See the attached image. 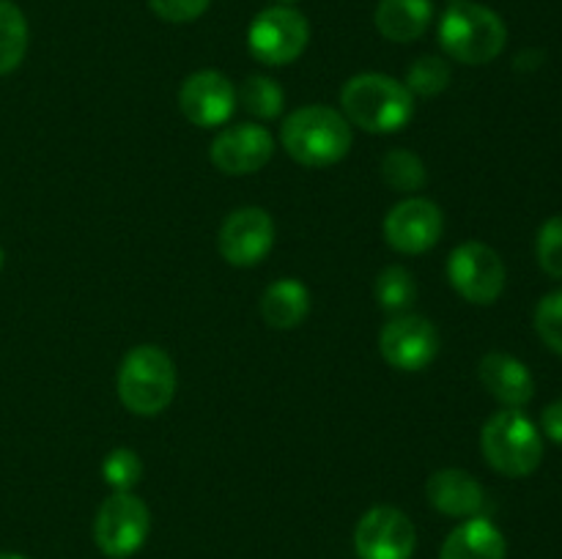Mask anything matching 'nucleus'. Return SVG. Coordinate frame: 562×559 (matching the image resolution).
<instances>
[{"label":"nucleus","instance_id":"1","mask_svg":"<svg viewBox=\"0 0 562 559\" xmlns=\"http://www.w3.org/2000/svg\"><path fill=\"white\" fill-rule=\"evenodd\" d=\"M340 104L349 124L373 135L401 132L415 115V99L409 88L395 77L376 75V71L351 77L340 91Z\"/></svg>","mask_w":562,"mask_h":559},{"label":"nucleus","instance_id":"2","mask_svg":"<svg viewBox=\"0 0 562 559\" xmlns=\"http://www.w3.org/2000/svg\"><path fill=\"white\" fill-rule=\"evenodd\" d=\"M280 142L294 162L305 168H329L349 153L351 124L338 110L307 104L283 121Z\"/></svg>","mask_w":562,"mask_h":559},{"label":"nucleus","instance_id":"3","mask_svg":"<svg viewBox=\"0 0 562 559\" xmlns=\"http://www.w3.org/2000/svg\"><path fill=\"white\" fill-rule=\"evenodd\" d=\"M508 42V27L503 16L488 5L472 3H450L439 20V44L453 60L467 66L492 64Z\"/></svg>","mask_w":562,"mask_h":559},{"label":"nucleus","instance_id":"4","mask_svg":"<svg viewBox=\"0 0 562 559\" xmlns=\"http://www.w3.org/2000/svg\"><path fill=\"white\" fill-rule=\"evenodd\" d=\"M176 395V365L159 345H135L119 370V400L137 417H157Z\"/></svg>","mask_w":562,"mask_h":559},{"label":"nucleus","instance_id":"5","mask_svg":"<svg viewBox=\"0 0 562 559\" xmlns=\"http://www.w3.org/2000/svg\"><path fill=\"white\" fill-rule=\"evenodd\" d=\"M481 447L488 466L505 477H527L541 466L543 438L521 409L497 411L483 425Z\"/></svg>","mask_w":562,"mask_h":559},{"label":"nucleus","instance_id":"6","mask_svg":"<svg viewBox=\"0 0 562 559\" xmlns=\"http://www.w3.org/2000/svg\"><path fill=\"white\" fill-rule=\"evenodd\" d=\"M151 532V513L143 499L132 491H119L104 499L93 521L97 548L110 559H130L146 543Z\"/></svg>","mask_w":562,"mask_h":559},{"label":"nucleus","instance_id":"7","mask_svg":"<svg viewBox=\"0 0 562 559\" xmlns=\"http://www.w3.org/2000/svg\"><path fill=\"white\" fill-rule=\"evenodd\" d=\"M311 42V25L305 14H300L291 5H269L247 31V47L261 64L267 66H289L305 53Z\"/></svg>","mask_w":562,"mask_h":559},{"label":"nucleus","instance_id":"8","mask_svg":"<svg viewBox=\"0 0 562 559\" xmlns=\"http://www.w3.org/2000/svg\"><path fill=\"white\" fill-rule=\"evenodd\" d=\"M450 285L472 305H494L505 290V263L497 250L483 241H464L448 258Z\"/></svg>","mask_w":562,"mask_h":559},{"label":"nucleus","instance_id":"9","mask_svg":"<svg viewBox=\"0 0 562 559\" xmlns=\"http://www.w3.org/2000/svg\"><path fill=\"white\" fill-rule=\"evenodd\" d=\"M355 548L360 559H412L417 548L415 524L404 510L376 504L357 524Z\"/></svg>","mask_w":562,"mask_h":559},{"label":"nucleus","instance_id":"10","mask_svg":"<svg viewBox=\"0 0 562 559\" xmlns=\"http://www.w3.org/2000/svg\"><path fill=\"white\" fill-rule=\"evenodd\" d=\"M379 351L395 370L415 373L431 365L439 354V332L428 318L401 312L384 323L379 334Z\"/></svg>","mask_w":562,"mask_h":559},{"label":"nucleus","instance_id":"11","mask_svg":"<svg viewBox=\"0 0 562 559\" xmlns=\"http://www.w3.org/2000/svg\"><path fill=\"white\" fill-rule=\"evenodd\" d=\"M445 217L442 208L428 197H406L393 206L384 217V239L393 250L404 255L428 252L442 239Z\"/></svg>","mask_w":562,"mask_h":559},{"label":"nucleus","instance_id":"12","mask_svg":"<svg viewBox=\"0 0 562 559\" xmlns=\"http://www.w3.org/2000/svg\"><path fill=\"white\" fill-rule=\"evenodd\" d=\"M220 255L231 266H256L269 255L274 244V223L263 208L245 206L228 214L220 228Z\"/></svg>","mask_w":562,"mask_h":559},{"label":"nucleus","instance_id":"13","mask_svg":"<svg viewBox=\"0 0 562 559\" xmlns=\"http://www.w3.org/2000/svg\"><path fill=\"white\" fill-rule=\"evenodd\" d=\"M181 113L201 129L223 126L236 110V88L223 71L203 69L184 80L179 91Z\"/></svg>","mask_w":562,"mask_h":559},{"label":"nucleus","instance_id":"14","mask_svg":"<svg viewBox=\"0 0 562 559\" xmlns=\"http://www.w3.org/2000/svg\"><path fill=\"white\" fill-rule=\"evenodd\" d=\"M274 153V137L258 124H236L214 137L209 157L225 175H250L267 168Z\"/></svg>","mask_w":562,"mask_h":559},{"label":"nucleus","instance_id":"15","mask_svg":"<svg viewBox=\"0 0 562 559\" xmlns=\"http://www.w3.org/2000/svg\"><path fill=\"white\" fill-rule=\"evenodd\" d=\"M477 376H481V384L488 389V395L508 409H521L536 395V381H532L525 362L503 354V351H492V354L483 356L481 365H477Z\"/></svg>","mask_w":562,"mask_h":559},{"label":"nucleus","instance_id":"16","mask_svg":"<svg viewBox=\"0 0 562 559\" xmlns=\"http://www.w3.org/2000/svg\"><path fill=\"white\" fill-rule=\"evenodd\" d=\"M426 497L434 510L450 518H472L486 502L483 486L464 469L434 471L426 482Z\"/></svg>","mask_w":562,"mask_h":559},{"label":"nucleus","instance_id":"17","mask_svg":"<svg viewBox=\"0 0 562 559\" xmlns=\"http://www.w3.org/2000/svg\"><path fill=\"white\" fill-rule=\"evenodd\" d=\"M439 559H508V543L492 521L472 515L445 537Z\"/></svg>","mask_w":562,"mask_h":559},{"label":"nucleus","instance_id":"18","mask_svg":"<svg viewBox=\"0 0 562 559\" xmlns=\"http://www.w3.org/2000/svg\"><path fill=\"white\" fill-rule=\"evenodd\" d=\"M431 0H379L376 27L390 42H415L431 27Z\"/></svg>","mask_w":562,"mask_h":559},{"label":"nucleus","instance_id":"19","mask_svg":"<svg viewBox=\"0 0 562 559\" xmlns=\"http://www.w3.org/2000/svg\"><path fill=\"white\" fill-rule=\"evenodd\" d=\"M261 318L272 329H294L311 312V294L294 277L278 280L261 296Z\"/></svg>","mask_w":562,"mask_h":559},{"label":"nucleus","instance_id":"20","mask_svg":"<svg viewBox=\"0 0 562 559\" xmlns=\"http://www.w3.org/2000/svg\"><path fill=\"white\" fill-rule=\"evenodd\" d=\"M27 53L25 14L9 0H0V77L14 71Z\"/></svg>","mask_w":562,"mask_h":559},{"label":"nucleus","instance_id":"21","mask_svg":"<svg viewBox=\"0 0 562 559\" xmlns=\"http://www.w3.org/2000/svg\"><path fill=\"white\" fill-rule=\"evenodd\" d=\"M236 99L241 102V107L247 113L258 115V118H278L283 113V104H285V93L272 77H263V75H252L241 82L239 93Z\"/></svg>","mask_w":562,"mask_h":559},{"label":"nucleus","instance_id":"22","mask_svg":"<svg viewBox=\"0 0 562 559\" xmlns=\"http://www.w3.org/2000/svg\"><path fill=\"white\" fill-rule=\"evenodd\" d=\"M417 296L415 277L404 266H387L376 277V299L382 310L387 312H406Z\"/></svg>","mask_w":562,"mask_h":559},{"label":"nucleus","instance_id":"23","mask_svg":"<svg viewBox=\"0 0 562 559\" xmlns=\"http://www.w3.org/2000/svg\"><path fill=\"white\" fill-rule=\"evenodd\" d=\"M382 175L393 190L417 192L426 184V164L420 162L417 153L406 151V148H395V151L384 153Z\"/></svg>","mask_w":562,"mask_h":559},{"label":"nucleus","instance_id":"24","mask_svg":"<svg viewBox=\"0 0 562 559\" xmlns=\"http://www.w3.org/2000/svg\"><path fill=\"white\" fill-rule=\"evenodd\" d=\"M450 82V66L445 64L437 55H423L406 71V82L409 93H417V96H437L448 88Z\"/></svg>","mask_w":562,"mask_h":559},{"label":"nucleus","instance_id":"25","mask_svg":"<svg viewBox=\"0 0 562 559\" xmlns=\"http://www.w3.org/2000/svg\"><path fill=\"white\" fill-rule=\"evenodd\" d=\"M102 477L115 493L132 491V488H135L143 477V460L137 458L135 449H126V447L113 449V453L104 458Z\"/></svg>","mask_w":562,"mask_h":559},{"label":"nucleus","instance_id":"26","mask_svg":"<svg viewBox=\"0 0 562 559\" xmlns=\"http://www.w3.org/2000/svg\"><path fill=\"white\" fill-rule=\"evenodd\" d=\"M536 255L549 277L562 280V217H549L538 230Z\"/></svg>","mask_w":562,"mask_h":559},{"label":"nucleus","instance_id":"27","mask_svg":"<svg viewBox=\"0 0 562 559\" xmlns=\"http://www.w3.org/2000/svg\"><path fill=\"white\" fill-rule=\"evenodd\" d=\"M536 329L543 343L562 356V290L547 294L536 307Z\"/></svg>","mask_w":562,"mask_h":559},{"label":"nucleus","instance_id":"28","mask_svg":"<svg viewBox=\"0 0 562 559\" xmlns=\"http://www.w3.org/2000/svg\"><path fill=\"white\" fill-rule=\"evenodd\" d=\"M148 5L159 20L181 25V22H192L206 14L212 0H148Z\"/></svg>","mask_w":562,"mask_h":559},{"label":"nucleus","instance_id":"29","mask_svg":"<svg viewBox=\"0 0 562 559\" xmlns=\"http://www.w3.org/2000/svg\"><path fill=\"white\" fill-rule=\"evenodd\" d=\"M541 425H543V433H547L552 442L562 444V400H558V403H549L547 409H543Z\"/></svg>","mask_w":562,"mask_h":559},{"label":"nucleus","instance_id":"30","mask_svg":"<svg viewBox=\"0 0 562 559\" xmlns=\"http://www.w3.org/2000/svg\"><path fill=\"white\" fill-rule=\"evenodd\" d=\"M0 559H25L22 554H14V551H0Z\"/></svg>","mask_w":562,"mask_h":559},{"label":"nucleus","instance_id":"31","mask_svg":"<svg viewBox=\"0 0 562 559\" xmlns=\"http://www.w3.org/2000/svg\"><path fill=\"white\" fill-rule=\"evenodd\" d=\"M280 5H291V3H300V0H278Z\"/></svg>","mask_w":562,"mask_h":559},{"label":"nucleus","instance_id":"32","mask_svg":"<svg viewBox=\"0 0 562 559\" xmlns=\"http://www.w3.org/2000/svg\"><path fill=\"white\" fill-rule=\"evenodd\" d=\"M0 269H3V250H0Z\"/></svg>","mask_w":562,"mask_h":559},{"label":"nucleus","instance_id":"33","mask_svg":"<svg viewBox=\"0 0 562 559\" xmlns=\"http://www.w3.org/2000/svg\"><path fill=\"white\" fill-rule=\"evenodd\" d=\"M450 3H464V0H450Z\"/></svg>","mask_w":562,"mask_h":559}]
</instances>
